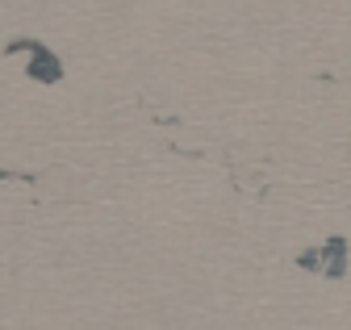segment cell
Returning a JSON list of instances; mask_svg holds the SVG:
<instances>
[{
	"instance_id": "cell-1",
	"label": "cell",
	"mask_w": 351,
	"mask_h": 330,
	"mask_svg": "<svg viewBox=\"0 0 351 330\" xmlns=\"http://www.w3.org/2000/svg\"><path fill=\"white\" fill-rule=\"evenodd\" d=\"M297 264H301V268H322V276H343V268H347V242H343V238H330L322 255L305 251Z\"/></svg>"
},
{
	"instance_id": "cell-2",
	"label": "cell",
	"mask_w": 351,
	"mask_h": 330,
	"mask_svg": "<svg viewBox=\"0 0 351 330\" xmlns=\"http://www.w3.org/2000/svg\"><path fill=\"white\" fill-rule=\"evenodd\" d=\"M29 51H34V63H29V75H38V79H47V84H55V79L63 75V67H59V59L47 51V47H38V42H29Z\"/></svg>"
}]
</instances>
